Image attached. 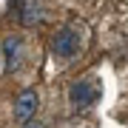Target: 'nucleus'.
Masks as SVG:
<instances>
[{
    "label": "nucleus",
    "mask_w": 128,
    "mask_h": 128,
    "mask_svg": "<svg viewBox=\"0 0 128 128\" xmlns=\"http://www.w3.org/2000/svg\"><path fill=\"white\" fill-rule=\"evenodd\" d=\"M17 17H20V23H23V26H37V23L43 20V9H40L37 0H20Z\"/></svg>",
    "instance_id": "5"
},
{
    "label": "nucleus",
    "mask_w": 128,
    "mask_h": 128,
    "mask_svg": "<svg viewBox=\"0 0 128 128\" xmlns=\"http://www.w3.org/2000/svg\"><path fill=\"white\" fill-rule=\"evenodd\" d=\"M3 60H6V71H17L23 63V37L9 34L3 40Z\"/></svg>",
    "instance_id": "4"
},
{
    "label": "nucleus",
    "mask_w": 128,
    "mask_h": 128,
    "mask_svg": "<svg viewBox=\"0 0 128 128\" xmlns=\"http://www.w3.org/2000/svg\"><path fill=\"white\" fill-rule=\"evenodd\" d=\"M37 105H40V97H37L34 88H26V91H20V97L14 100V120H20V122H28V120H34Z\"/></svg>",
    "instance_id": "3"
},
{
    "label": "nucleus",
    "mask_w": 128,
    "mask_h": 128,
    "mask_svg": "<svg viewBox=\"0 0 128 128\" xmlns=\"http://www.w3.org/2000/svg\"><path fill=\"white\" fill-rule=\"evenodd\" d=\"M100 97H102V82L97 77H80V80H74L71 88H68V102H71L74 111L94 108Z\"/></svg>",
    "instance_id": "2"
},
{
    "label": "nucleus",
    "mask_w": 128,
    "mask_h": 128,
    "mask_svg": "<svg viewBox=\"0 0 128 128\" xmlns=\"http://www.w3.org/2000/svg\"><path fill=\"white\" fill-rule=\"evenodd\" d=\"M23 128H46V122H40V120H28Z\"/></svg>",
    "instance_id": "6"
},
{
    "label": "nucleus",
    "mask_w": 128,
    "mask_h": 128,
    "mask_svg": "<svg viewBox=\"0 0 128 128\" xmlns=\"http://www.w3.org/2000/svg\"><path fill=\"white\" fill-rule=\"evenodd\" d=\"M48 51L54 60H74L82 51V32L77 26H60L48 40Z\"/></svg>",
    "instance_id": "1"
}]
</instances>
